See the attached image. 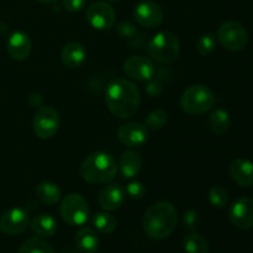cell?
I'll list each match as a JSON object with an SVG mask.
<instances>
[{"mask_svg":"<svg viewBox=\"0 0 253 253\" xmlns=\"http://www.w3.org/2000/svg\"><path fill=\"white\" fill-rule=\"evenodd\" d=\"M105 101L114 116L119 119H130L138 111L141 94L132 82L116 78L106 86Z\"/></svg>","mask_w":253,"mask_h":253,"instance_id":"1","label":"cell"},{"mask_svg":"<svg viewBox=\"0 0 253 253\" xmlns=\"http://www.w3.org/2000/svg\"><path fill=\"white\" fill-rule=\"evenodd\" d=\"M178 221L177 210L170 203L158 202L151 205L143 215V230L152 240L167 239L175 230Z\"/></svg>","mask_w":253,"mask_h":253,"instance_id":"2","label":"cell"},{"mask_svg":"<svg viewBox=\"0 0 253 253\" xmlns=\"http://www.w3.org/2000/svg\"><path fill=\"white\" fill-rule=\"evenodd\" d=\"M79 173L90 184H108L116 177L118 166L109 153L94 152L83 161Z\"/></svg>","mask_w":253,"mask_h":253,"instance_id":"3","label":"cell"},{"mask_svg":"<svg viewBox=\"0 0 253 253\" xmlns=\"http://www.w3.org/2000/svg\"><path fill=\"white\" fill-rule=\"evenodd\" d=\"M180 52V42L177 35L169 31H161L151 39L147 46V53L152 61L161 64H168L175 61Z\"/></svg>","mask_w":253,"mask_h":253,"instance_id":"4","label":"cell"},{"mask_svg":"<svg viewBox=\"0 0 253 253\" xmlns=\"http://www.w3.org/2000/svg\"><path fill=\"white\" fill-rule=\"evenodd\" d=\"M215 103V96L203 84L190 85L180 96V108L189 115H202L209 111Z\"/></svg>","mask_w":253,"mask_h":253,"instance_id":"5","label":"cell"},{"mask_svg":"<svg viewBox=\"0 0 253 253\" xmlns=\"http://www.w3.org/2000/svg\"><path fill=\"white\" fill-rule=\"evenodd\" d=\"M59 214L67 224L72 226H82L89 219V205L81 194L71 193L62 200Z\"/></svg>","mask_w":253,"mask_h":253,"instance_id":"6","label":"cell"},{"mask_svg":"<svg viewBox=\"0 0 253 253\" xmlns=\"http://www.w3.org/2000/svg\"><path fill=\"white\" fill-rule=\"evenodd\" d=\"M216 37L224 48L231 52L242 51L249 43V32L246 27L241 22L234 20L222 22L217 29Z\"/></svg>","mask_w":253,"mask_h":253,"instance_id":"7","label":"cell"},{"mask_svg":"<svg viewBox=\"0 0 253 253\" xmlns=\"http://www.w3.org/2000/svg\"><path fill=\"white\" fill-rule=\"evenodd\" d=\"M59 114L52 106H41L36 111L32 121L35 135L42 140L51 138L57 133L59 128Z\"/></svg>","mask_w":253,"mask_h":253,"instance_id":"8","label":"cell"},{"mask_svg":"<svg viewBox=\"0 0 253 253\" xmlns=\"http://www.w3.org/2000/svg\"><path fill=\"white\" fill-rule=\"evenodd\" d=\"M85 17L88 24L99 31H108L114 26L116 20L115 10L104 1H96L89 5Z\"/></svg>","mask_w":253,"mask_h":253,"instance_id":"9","label":"cell"},{"mask_svg":"<svg viewBox=\"0 0 253 253\" xmlns=\"http://www.w3.org/2000/svg\"><path fill=\"white\" fill-rule=\"evenodd\" d=\"M124 73L132 81L150 82L156 73V67L150 58L131 56L124 62Z\"/></svg>","mask_w":253,"mask_h":253,"instance_id":"10","label":"cell"},{"mask_svg":"<svg viewBox=\"0 0 253 253\" xmlns=\"http://www.w3.org/2000/svg\"><path fill=\"white\" fill-rule=\"evenodd\" d=\"M230 222L237 230L246 231L253 227V199L252 198H240L229 210Z\"/></svg>","mask_w":253,"mask_h":253,"instance_id":"11","label":"cell"},{"mask_svg":"<svg viewBox=\"0 0 253 253\" xmlns=\"http://www.w3.org/2000/svg\"><path fill=\"white\" fill-rule=\"evenodd\" d=\"M165 12L163 9L155 1H146L138 2L133 10V19L136 20L140 26L146 27V29H153L162 24Z\"/></svg>","mask_w":253,"mask_h":253,"instance_id":"12","label":"cell"},{"mask_svg":"<svg viewBox=\"0 0 253 253\" xmlns=\"http://www.w3.org/2000/svg\"><path fill=\"white\" fill-rule=\"evenodd\" d=\"M29 225V212L21 208H11L0 217V230L9 236L22 234Z\"/></svg>","mask_w":253,"mask_h":253,"instance_id":"13","label":"cell"},{"mask_svg":"<svg viewBox=\"0 0 253 253\" xmlns=\"http://www.w3.org/2000/svg\"><path fill=\"white\" fill-rule=\"evenodd\" d=\"M118 137L123 145L130 148L141 147L147 142L148 128L141 123H126L121 125L118 130Z\"/></svg>","mask_w":253,"mask_h":253,"instance_id":"14","label":"cell"},{"mask_svg":"<svg viewBox=\"0 0 253 253\" xmlns=\"http://www.w3.org/2000/svg\"><path fill=\"white\" fill-rule=\"evenodd\" d=\"M6 51L15 61H25L32 51V42L29 34L25 31H15L9 36L6 42Z\"/></svg>","mask_w":253,"mask_h":253,"instance_id":"15","label":"cell"},{"mask_svg":"<svg viewBox=\"0 0 253 253\" xmlns=\"http://www.w3.org/2000/svg\"><path fill=\"white\" fill-rule=\"evenodd\" d=\"M125 200V190L120 184H109L99 194V205L105 211H115Z\"/></svg>","mask_w":253,"mask_h":253,"instance_id":"16","label":"cell"},{"mask_svg":"<svg viewBox=\"0 0 253 253\" xmlns=\"http://www.w3.org/2000/svg\"><path fill=\"white\" fill-rule=\"evenodd\" d=\"M230 175L240 187L253 185V163L246 158H237L230 166Z\"/></svg>","mask_w":253,"mask_h":253,"instance_id":"17","label":"cell"},{"mask_svg":"<svg viewBox=\"0 0 253 253\" xmlns=\"http://www.w3.org/2000/svg\"><path fill=\"white\" fill-rule=\"evenodd\" d=\"M86 51L79 42H68L61 52V59L67 68L76 69L84 63Z\"/></svg>","mask_w":253,"mask_h":253,"instance_id":"18","label":"cell"},{"mask_svg":"<svg viewBox=\"0 0 253 253\" xmlns=\"http://www.w3.org/2000/svg\"><path fill=\"white\" fill-rule=\"evenodd\" d=\"M119 167H120V170L124 177L127 178V179L135 178L140 173L141 168H142V158H141V155L132 150L125 151L120 156Z\"/></svg>","mask_w":253,"mask_h":253,"instance_id":"19","label":"cell"},{"mask_svg":"<svg viewBox=\"0 0 253 253\" xmlns=\"http://www.w3.org/2000/svg\"><path fill=\"white\" fill-rule=\"evenodd\" d=\"M31 230L34 234L40 237H51L53 236L58 229L57 220L49 214H39L32 219Z\"/></svg>","mask_w":253,"mask_h":253,"instance_id":"20","label":"cell"},{"mask_svg":"<svg viewBox=\"0 0 253 253\" xmlns=\"http://www.w3.org/2000/svg\"><path fill=\"white\" fill-rule=\"evenodd\" d=\"M76 246L82 253H95L99 249V237L90 227H83L76 234Z\"/></svg>","mask_w":253,"mask_h":253,"instance_id":"21","label":"cell"},{"mask_svg":"<svg viewBox=\"0 0 253 253\" xmlns=\"http://www.w3.org/2000/svg\"><path fill=\"white\" fill-rule=\"evenodd\" d=\"M36 198L44 205H56L61 200V189L52 182H41L35 188Z\"/></svg>","mask_w":253,"mask_h":253,"instance_id":"22","label":"cell"},{"mask_svg":"<svg viewBox=\"0 0 253 253\" xmlns=\"http://www.w3.org/2000/svg\"><path fill=\"white\" fill-rule=\"evenodd\" d=\"M231 119L229 113L224 109H216L208 118V126L214 135L222 136L229 131Z\"/></svg>","mask_w":253,"mask_h":253,"instance_id":"23","label":"cell"},{"mask_svg":"<svg viewBox=\"0 0 253 253\" xmlns=\"http://www.w3.org/2000/svg\"><path fill=\"white\" fill-rule=\"evenodd\" d=\"M183 249L187 253H209L210 245L203 235L193 231L183 239Z\"/></svg>","mask_w":253,"mask_h":253,"instance_id":"24","label":"cell"},{"mask_svg":"<svg viewBox=\"0 0 253 253\" xmlns=\"http://www.w3.org/2000/svg\"><path fill=\"white\" fill-rule=\"evenodd\" d=\"M93 225L99 232L109 235L115 231L118 222H116V219L111 214L106 211H100L96 212L93 216Z\"/></svg>","mask_w":253,"mask_h":253,"instance_id":"25","label":"cell"},{"mask_svg":"<svg viewBox=\"0 0 253 253\" xmlns=\"http://www.w3.org/2000/svg\"><path fill=\"white\" fill-rule=\"evenodd\" d=\"M19 253H57L53 247L40 237H30L20 247Z\"/></svg>","mask_w":253,"mask_h":253,"instance_id":"26","label":"cell"},{"mask_svg":"<svg viewBox=\"0 0 253 253\" xmlns=\"http://www.w3.org/2000/svg\"><path fill=\"white\" fill-rule=\"evenodd\" d=\"M216 49V37L211 32L204 34L197 42V51L202 56H209Z\"/></svg>","mask_w":253,"mask_h":253,"instance_id":"27","label":"cell"},{"mask_svg":"<svg viewBox=\"0 0 253 253\" xmlns=\"http://www.w3.org/2000/svg\"><path fill=\"white\" fill-rule=\"evenodd\" d=\"M167 113L163 109H155L147 115L145 125L151 130H160L167 124Z\"/></svg>","mask_w":253,"mask_h":253,"instance_id":"28","label":"cell"},{"mask_svg":"<svg viewBox=\"0 0 253 253\" xmlns=\"http://www.w3.org/2000/svg\"><path fill=\"white\" fill-rule=\"evenodd\" d=\"M208 198H209L210 204L217 209H222L229 204V193L222 187H212L209 190Z\"/></svg>","mask_w":253,"mask_h":253,"instance_id":"29","label":"cell"},{"mask_svg":"<svg viewBox=\"0 0 253 253\" xmlns=\"http://www.w3.org/2000/svg\"><path fill=\"white\" fill-rule=\"evenodd\" d=\"M183 224L190 232L195 231L202 224V217H200L199 211L195 209H188L183 215Z\"/></svg>","mask_w":253,"mask_h":253,"instance_id":"30","label":"cell"},{"mask_svg":"<svg viewBox=\"0 0 253 253\" xmlns=\"http://www.w3.org/2000/svg\"><path fill=\"white\" fill-rule=\"evenodd\" d=\"M116 32H118V35L121 39L132 40L135 39L136 35H137V29H136V26L132 22L121 21L119 22L118 26H116Z\"/></svg>","mask_w":253,"mask_h":253,"instance_id":"31","label":"cell"},{"mask_svg":"<svg viewBox=\"0 0 253 253\" xmlns=\"http://www.w3.org/2000/svg\"><path fill=\"white\" fill-rule=\"evenodd\" d=\"M126 193H127V195L131 198V199L140 200L142 199L143 195H145L146 188L141 182H138V180H133V182L128 183L127 184V187H126Z\"/></svg>","mask_w":253,"mask_h":253,"instance_id":"32","label":"cell"},{"mask_svg":"<svg viewBox=\"0 0 253 253\" xmlns=\"http://www.w3.org/2000/svg\"><path fill=\"white\" fill-rule=\"evenodd\" d=\"M63 7L67 11L71 12H77L81 11L86 4V0H63Z\"/></svg>","mask_w":253,"mask_h":253,"instance_id":"33","label":"cell"},{"mask_svg":"<svg viewBox=\"0 0 253 253\" xmlns=\"http://www.w3.org/2000/svg\"><path fill=\"white\" fill-rule=\"evenodd\" d=\"M146 90H147V93L150 94L151 96L157 98V96L162 93V85H161L158 82H151V83L147 85V88H146Z\"/></svg>","mask_w":253,"mask_h":253,"instance_id":"34","label":"cell"},{"mask_svg":"<svg viewBox=\"0 0 253 253\" xmlns=\"http://www.w3.org/2000/svg\"><path fill=\"white\" fill-rule=\"evenodd\" d=\"M36 1L41 2V4H53V2H57L58 0H36Z\"/></svg>","mask_w":253,"mask_h":253,"instance_id":"35","label":"cell"},{"mask_svg":"<svg viewBox=\"0 0 253 253\" xmlns=\"http://www.w3.org/2000/svg\"><path fill=\"white\" fill-rule=\"evenodd\" d=\"M106 1H110V2H116V1H120V0H106Z\"/></svg>","mask_w":253,"mask_h":253,"instance_id":"36","label":"cell"},{"mask_svg":"<svg viewBox=\"0 0 253 253\" xmlns=\"http://www.w3.org/2000/svg\"><path fill=\"white\" fill-rule=\"evenodd\" d=\"M69 253H73V252H69Z\"/></svg>","mask_w":253,"mask_h":253,"instance_id":"37","label":"cell"}]
</instances>
